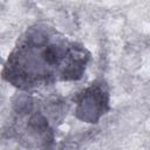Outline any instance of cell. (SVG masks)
<instances>
[{
	"label": "cell",
	"mask_w": 150,
	"mask_h": 150,
	"mask_svg": "<svg viewBox=\"0 0 150 150\" xmlns=\"http://www.w3.org/2000/svg\"><path fill=\"white\" fill-rule=\"evenodd\" d=\"M103 83H93L91 87L83 90L77 101L76 112L83 121L96 122L108 109V91Z\"/></svg>",
	"instance_id": "2"
},
{
	"label": "cell",
	"mask_w": 150,
	"mask_h": 150,
	"mask_svg": "<svg viewBox=\"0 0 150 150\" xmlns=\"http://www.w3.org/2000/svg\"><path fill=\"white\" fill-rule=\"evenodd\" d=\"M89 61L88 50L46 25L30 27L18 41L2 69L12 86L29 90L57 81L80 79Z\"/></svg>",
	"instance_id": "1"
}]
</instances>
